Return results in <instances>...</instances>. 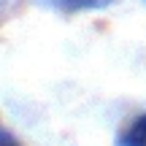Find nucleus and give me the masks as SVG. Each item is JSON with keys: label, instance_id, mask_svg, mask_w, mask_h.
<instances>
[{"label": "nucleus", "instance_id": "nucleus-4", "mask_svg": "<svg viewBox=\"0 0 146 146\" xmlns=\"http://www.w3.org/2000/svg\"><path fill=\"white\" fill-rule=\"evenodd\" d=\"M11 3H14V0H0V19H3V14L11 8Z\"/></svg>", "mask_w": 146, "mask_h": 146}, {"label": "nucleus", "instance_id": "nucleus-1", "mask_svg": "<svg viewBox=\"0 0 146 146\" xmlns=\"http://www.w3.org/2000/svg\"><path fill=\"white\" fill-rule=\"evenodd\" d=\"M114 146H146V114L135 116V119L116 135Z\"/></svg>", "mask_w": 146, "mask_h": 146}, {"label": "nucleus", "instance_id": "nucleus-2", "mask_svg": "<svg viewBox=\"0 0 146 146\" xmlns=\"http://www.w3.org/2000/svg\"><path fill=\"white\" fill-rule=\"evenodd\" d=\"M46 3L60 11H84V8H103L111 0H46Z\"/></svg>", "mask_w": 146, "mask_h": 146}, {"label": "nucleus", "instance_id": "nucleus-5", "mask_svg": "<svg viewBox=\"0 0 146 146\" xmlns=\"http://www.w3.org/2000/svg\"><path fill=\"white\" fill-rule=\"evenodd\" d=\"M3 133H5V130H3V127H0V135H3Z\"/></svg>", "mask_w": 146, "mask_h": 146}, {"label": "nucleus", "instance_id": "nucleus-3", "mask_svg": "<svg viewBox=\"0 0 146 146\" xmlns=\"http://www.w3.org/2000/svg\"><path fill=\"white\" fill-rule=\"evenodd\" d=\"M0 146H19V141H16L11 133H3V135H0Z\"/></svg>", "mask_w": 146, "mask_h": 146}]
</instances>
